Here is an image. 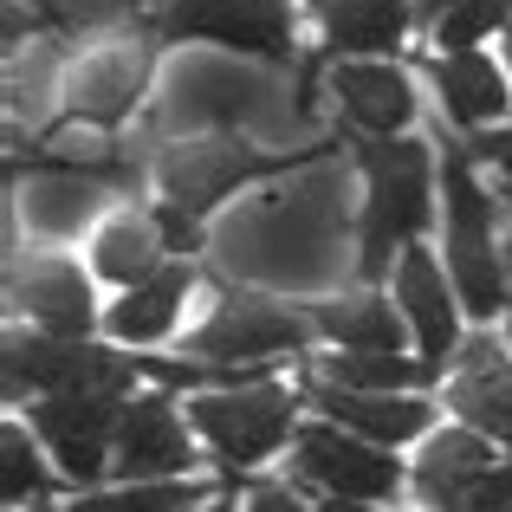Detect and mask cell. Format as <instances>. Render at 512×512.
Listing matches in <instances>:
<instances>
[{"label":"cell","mask_w":512,"mask_h":512,"mask_svg":"<svg viewBox=\"0 0 512 512\" xmlns=\"http://www.w3.org/2000/svg\"><path fill=\"white\" fill-rule=\"evenodd\" d=\"M137 182H143V175L130 169V163H104V169H65V163H52L46 175H33L20 214L33 221V234H78V227L104 208V195L137 188Z\"/></svg>","instance_id":"cell-15"},{"label":"cell","mask_w":512,"mask_h":512,"mask_svg":"<svg viewBox=\"0 0 512 512\" xmlns=\"http://www.w3.org/2000/svg\"><path fill=\"white\" fill-rule=\"evenodd\" d=\"M20 512H59V506H46V500H39V506H20Z\"/></svg>","instance_id":"cell-32"},{"label":"cell","mask_w":512,"mask_h":512,"mask_svg":"<svg viewBox=\"0 0 512 512\" xmlns=\"http://www.w3.org/2000/svg\"><path fill=\"white\" fill-rule=\"evenodd\" d=\"M124 402L130 396H39L33 402V435L46 441L52 467H59L78 493H91L104 480V467H111Z\"/></svg>","instance_id":"cell-7"},{"label":"cell","mask_w":512,"mask_h":512,"mask_svg":"<svg viewBox=\"0 0 512 512\" xmlns=\"http://www.w3.org/2000/svg\"><path fill=\"white\" fill-rule=\"evenodd\" d=\"M331 91H338L344 117L363 137H402L415 124V85L389 59H338L331 65Z\"/></svg>","instance_id":"cell-16"},{"label":"cell","mask_w":512,"mask_h":512,"mask_svg":"<svg viewBox=\"0 0 512 512\" xmlns=\"http://www.w3.org/2000/svg\"><path fill=\"white\" fill-rule=\"evenodd\" d=\"M299 454V474L318 480L331 500H357V506H383L409 487V467L396 461V448H376V441L350 435L338 422H299L292 435Z\"/></svg>","instance_id":"cell-6"},{"label":"cell","mask_w":512,"mask_h":512,"mask_svg":"<svg viewBox=\"0 0 512 512\" xmlns=\"http://www.w3.org/2000/svg\"><path fill=\"white\" fill-rule=\"evenodd\" d=\"M201 480H124V487H91L65 512H201Z\"/></svg>","instance_id":"cell-24"},{"label":"cell","mask_w":512,"mask_h":512,"mask_svg":"<svg viewBox=\"0 0 512 512\" xmlns=\"http://www.w3.org/2000/svg\"><path fill=\"white\" fill-rule=\"evenodd\" d=\"M46 441L33 435L26 422H7L0 428V506L20 512V506H39L46 500Z\"/></svg>","instance_id":"cell-25"},{"label":"cell","mask_w":512,"mask_h":512,"mask_svg":"<svg viewBox=\"0 0 512 512\" xmlns=\"http://www.w3.org/2000/svg\"><path fill=\"white\" fill-rule=\"evenodd\" d=\"M188 292H195V273L188 266H163L156 279H143V286H130L124 299L104 312V331H111L117 344H156L175 331V318H182Z\"/></svg>","instance_id":"cell-21"},{"label":"cell","mask_w":512,"mask_h":512,"mask_svg":"<svg viewBox=\"0 0 512 512\" xmlns=\"http://www.w3.org/2000/svg\"><path fill=\"white\" fill-rule=\"evenodd\" d=\"M506 512H512V506H506Z\"/></svg>","instance_id":"cell-37"},{"label":"cell","mask_w":512,"mask_h":512,"mask_svg":"<svg viewBox=\"0 0 512 512\" xmlns=\"http://www.w3.org/2000/svg\"><path fill=\"white\" fill-rule=\"evenodd\" d=\"M441 195H448V279L474 318H506L512 312V273L506 247L493 234V195L480 188L474 156H448L441 169Z\"/></svg>","instance_id":"cell-2"},{"label":"cell","mask_w":512,"mask_h":512,"mask_svg":"<svg viewBox=\"0 0 512 512\" xmlns=\"http://www.w3.org/2000/svg\"><path fill=\"white\" fill-rule=\"evenodd\" d=\"M318 512H376V506H357V500H331V493H325V506H318Z\"/></svg>","instance_id":"cell-31"},{"label":"cell","mask_w":512,"mask_h":512,"mask_svg":"<svg viewBox=\"0 0 512 512\" xmlns=\"http://www.w3.org/2000/svg\"><path fill=\"white\" fill-rule=\"evenodd\" d=\"M506 454H512V435H506Z\"/></svg>","instance_id":"cell-36"},{"label":"cell","mask_w":512,"mask_h":512,"mask_svg":"<svg viewBox=\"0 0 512 512\" xmlns=\"http://www.w3.org/2000/svg\"><path fill=\"white\" fill-rule=\"evenodd\" d=\"M428 78H435V91H441V111H448L461 130L500 124L506 104H512L500 65H493L480 46L474 52H435V59H428Z\"/></svg>","instance_id":"cell-19"},{"label":"cell","mask_w":512,"mask_h":512,"mask_svg":"<svg viewBox=\"0 0 512 512\" xmlns=\"http://www.w3.org/2000/svg\"><path fill=\"white\" fill-rule=\"evenodd\" d=\"M318 383L370 389V396H422L435 370L422 357H402V350H331V357H318Z\"/></svg>","instance_id":"cell-23"},{"label":"cell","mask_w":512,"mask_h":512,"mask_svg":"<svg viewBox=\"0 0 512 512\" xmlns=\"http://www.w3.org/2000/svg\"><path fill=\"white\" fill-rule=\"evenodd\" d=\"M312 331L331 338V350H402L409 338V318H402L396 299H376V292H357V299H331L312 312Z\"/></svg>","instance_id":"cell-22"},{"label":"cell","mask_w":512,"mask_h":512,"mask_svg":"<svg viewBox=\"0 0 512 512\" xmlns=\"http://www.w3.org/2000/svg\"><path fill=\"white\" fill-rule=\"evenodd\" d=\"M7 402L26 396H130V383L143 376L137 357L91 344V338H52V331H7Z\"/></svg>","instance_id":"cell-4"},{"label":"cell","mask_w":512,"mask_h":512,"mask_svg":"<svg viewBox=\"0 0 512 512\" xmlns=\"http://www.w3.org/2000/svg\"><path fill=\"white\" fill-rule=\"evenodd\" d=\"M363 182H370V201H363V279L396 273V260L422 240L428 214H435V195H428V143L415 137H370L363 143Z\"/></svg>","instance_id":"cell-1"},{"label":"cell","mask_w":512,"mask_h":512,"mask_svg":"<svg viewBox=\"0 0 512 512\" xmlns=\"http://www.w3.org/2000/svg\"><path fill=\"white\" fill-rule=\"evenodd\" d=\"M448 7H454V0H415V20L441 26V20H448Z\"/></svg>","instance_id":"cell-30"},{"label":"cell","mask_w":512,"mask_h":512,"mask_svg":"<svg viewBox=\"0 0 512 512\" xmlns=\"http://www.w3.org/2000/svg\"><path fill=\"white\" fill-rule=\"evenodd\" d=\"M188 428L221 454L227 487H240V474L260 461H273L292 435H299V396L279 383H227L188 402Z\"/></svg>","instance_id":"cell-3"},{"label":"cell","mask_w":512,"mask_h":512,"mask_svg":"<svg viewBox=\"0 0 512 512\" xmlns=\"http://www.w3.org/2000/svg\"><path fill=\"white\" fill-rule=\"evenodd\" d=\"M150 39H111V46L85 52V59L65 65V111H72V124H124L130 111H137V98L150 91Z\"/></svg>","instance_id":"cell-10"},{"label":"cell","mask_w":512,"mask_h":512,"mask_svg":"<svg viewBox=\"0 0 512 512\" xmlns=\"http://www.w3.org/2000/svg\"><path fill=\"white\" fill-rule=\"evenodd\" d=\"M7 299L20 318H33V331L52 338H91L98 331V299H91V279L72 260H33L7 273Z\"/></svg>","instance_id":"cell-14"},{"label":"cell","mask_w":512,"mask_h":512,"mask_svg":"<svg viewBox=\"0 0 512 512\" xmlns=\"http://www.w3.org/2000/svg\"><path fill=\"white\" fill-rule=\"evenodd\" d=\"M52 13H59L65 26H98V20H111L117 7H124V0H46Z\"/></svg>","instance_id":"cell-29"},{"label":"cell","mask_w":512,"mask_h":512,"mask_svg":"<svg viewBox=\"0 0 512 512\" xmlns=\"http://www.w3.org/2000/svg\"><path fill=\"white\" fill-rule=\"evenodd\" d=\"M493 467H500V441H487L480 428L454 422V428H435V435L422 441V454H415V467H409V487L428 512H467Z\"/></svg>","instance_id":"cell-12"},{"label":"cell","mask_w":512,"mask_h":512,"mask_svg":"<svg viewBox=\"0 0 512 512\" xmlns=\"http://www.w3.org/2000/svg\"><path fill=\"white\" fill-rule=\"evenodd\" d=\"M305 338H312V325H305L292 305H273V299L240 292V299L214 305V318L201 331H188V357H201L208 370H240V363L286 357V350H299Z\"/></svg>","instance_id":"cell-8"},{"label":"cell","mask_w":512,"mask_h":512,"mask_svg":"<svg viewBox=\"0 0 512 512\" xmlns=\"http://www.w3.org/2000/svg\"><path fill=\"white\" fill-rule=\"evenodd\" d=\"M506 357H512V312H506Z\"/></svg>","instance_id":"cell-34"},{"label":"cell","mask_w":512,"mask_h":512,"mask_svg":"<svg viewBox=\"0 0 512 512\" xmlns=\"http://www.w3.org/2000/svg\"><path fill=\"white\" fill-rule=\"evenodd\" d=\"M500 26H512V0H454L448 20L435 26L441 52H474L480 39H493Z\"/></svg>","instance_id":"cell-27"},{"label":"cell","mask_w":512,"mask_h":512,"mask_svg":"<svg viewBox=\"0 0 512 512\" xmlns=\"http://www.w3.org/2000/svg\"><path fill=\"white\" fill-rule=\"evenodd\" d=\"M201 512H234V506H227V500H214V506H201Z\"/></svg>","instance_id":"cell-33"},{"label":"cell","mask_w":512,"mask_h":512,"mask_svg":"<svg viewBox=\"0 0 512 512\" xmlns=\"http://www.w3.org/2000/svg\"><path fill=\"white\" fill-rule=\"evenodd\" d=\"M312 409H325V422H338V428H350V435L376 441V448H402V441H428V435H435V402H428V396H370V389L318 383Z\"/></svg>","instance_id":"cell-17"},{"label":"cell","mask_w":512,"mask_h":512,"mask_svg":"<svg viewBox=\"0 0 512 512\" xmlns=\"http://www.w3.org/2000/svg\"><path fill=\"white\" fill-rule=\"evenodd\" d=\"M169 234L156 214H117V221H104L98 234H91V273L111 279V286H143V279H156L169 266Z\"/></svg>","instance_id":"cell-20"},{"label":"cell","mask_w":512,"mask_h":512,"mask_svg":"<svg viewBox=\"0 0 512 512\" xmlns=\"http://www.w3.org/2000/svg\"><path fill=\"white\" fill-rule=\"evenodd\" d=\"M7 98H13V117H46L52 111V98H65V72H59V59H52L46 46L26 59V52H13V65H7Z\"/></svg>","instance_id":"cell-26"},{"label":"cell","mask_w":512,"mask_h":512,"mask_svg":"<svg viewBox=\"0 0 512 512\" xmlns=\"http://www.w3.org/2000/svg\"><path fill=\"white\" fill-rule=\"evenodd\" d=\"M506 59H512V26H506Z\"/></svg>","instance_id":"cell-35"},{"label":"cell","mask_w":512,"mask_h":512,"mask_svg":"<svg viewBox=\"0 0 512 512\" xmlns=\"http://www.w3.org/2000/svg\"><path fill=\"white\" fill-rule=\"evenodd\" d=\"M467 156H474V163H493V169H500L506 201H512V124H506V130H493V137H474V143H467Z\"/></svg>","instance_id":"cell-28"},{"label":"cell","mask_w":512,"mask_h":512,"mask_svg":"<svg viewBox=\"0 0 512 512\" xmlns=\"http://www.w3.org/2000/svg\"><path fill=\"white\" fill-rule=\"evenodd\" d=\"M305 156H312V150L266 156V150H253V143H240V137H182V143H169V150L156 156V188H163L169 208H182V214L201 221V214L221 208L240 182L279 175V169L305 163Z\"/></svg>","instance_id":"cell-5"},{"label":"cell","mask_w":512,"mask_h":512,"mask_svg":"<svg viewBox=\"0 0 512 512\" xmlns=\"http://www.w3.org/2000/svg\"><path fill=\"white\" fill-rule=\"evenodd\" d=\"M188 428L175 415L169 396H130L124 422H117V448H111V474L117 480H188Z\"/></svg>","instance_id":"cell-13"},{"label":"cell","mask_w":512,"mask_h":512,"mask_svg":"<svg viewBox=\"0 0 512 512\" xmlns=\"http://www.w3.org/2000/svg\"><path fill=\"white\" fill-rule=\"evenodd\" d=\"M396 305L409 318V338L435 376H448L454 350H461V292H454L448 266L428 247H409L396 260Z\"/></svg>","instance_id":"cell-11"},{"label":"cell","mask_w":512,"mask_h":512,"mask_svg":"<svg viewBox=\"0 0 512 512\" xmlns=\"http://www.w3.org/2000/svg\"><path fill=\"white\" fill-rule=\"evenodd\" d=\"M312 20L325 26L331 52L344 59H376V52H396L415 26V0H305Z\"/></svg>","instance_id":"cell-18"},{"label":"cell","mask_w":512,"mask_h":512,"mask_svg":"<svg viewBox=\"0 0 512 512\" xmlns=\"http://www.w3.org/2000/svg\"><path fill=\"white\" fill-rule=\"evenodd\" d=\"M163 39H208L240 59H292V7L286 0H169Z\"/></svg>","instance_id":"cell-9"}]
</instances>
